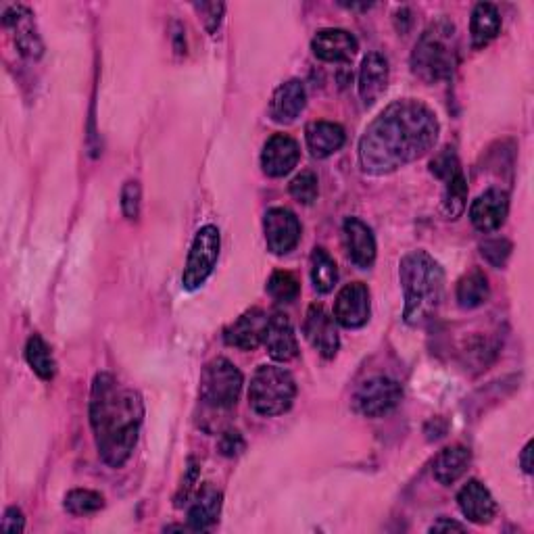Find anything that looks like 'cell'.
Returning a JSON list of instances; mask_svg holds the SVG:
<instances>
[{"label":"cell","instance_id":"cell-14","mask_svg":"<svg viewBox=\"0 0 534 534\" xmlns=\"http://www.w3.org/2000/svg\"><path fill=\"white\" fill-rule=\"evenodd\" d=\"M509 213V194L501 188H491L482 192L470 205V222L476 230L489 234L499 230Z\"/></svg>","mask_w":534,"mask_h":534},{"label":"cell","instance_id":"cell-17","mask_svg":"<svg viewBox=\"0 0 534 534\" xmlns=\"http://www.w3.org/2000/svg\"><path fill=\"white\" fill-rule=\"evenodd\" d=\"M343 238L345 247L349 253V259L361 267V270H368L376 261V238L374 232L368 224H363L357 217H347L343 224Z\"/></svg>","mask_w":534,"mask_h":534},{"label":"cell","instance_id":"cell-19","mask_svg":"<svg viewBox=\"0 0 534 534\" xmlns=\"http://www.w3.org/2000/svg\"><path fill=\"white\" fill-rule=\"evenodd\" d=\"M307 105V92L301 80H288L280 84L270 101V117L276 124L288 126L303 113Z\"/></svg>","mask_w":534,"mask_h":534},{"label":"cell","instance_id":"cell-37","mask_svg":"<svg viewBox=\"0 0 534 534\" xmlns=\"http://www.w3.org/2000/svg\"><path fill=\"white\" fill-rule=\"evenodd\" d=\"M245 447H247V443H245V439H242V434L238 430H226L220 436V443H217V449H220V453L224 457H236L245 451Z\"/></svg>","mask_w":534,"mask_h":534},{"label":"cell","instance_id":"cell-16","mask_svg":"<svg viewBox=\"0 0 534 534\" xmlns=\"http://www.w3.org/2000/svg\"><path fill=\"white\" fill-rule=\"evenodd\" d=\"M311 51L320 61L345 63V61H351L357 55L359 42L347 30L326 28V30H320L318 34L313 36Z\"/></svg>","mask_w":534,"mask_h":534},{"label":"cell","instance_id":"cell-29","mask_svg":"<svg viewBox=\"0 0 534 534\" xmlns=\"http://www.w3.org/2000/svg\"><path fill=\"white\" fill-rule=\"evenodd\" d=\"M468 207V182L464 172H457L447 180L443 194V211L449 220H457Z\"/></svg>","mask_w":534,"mask_h":534},{"label":"cell","instance_id":"cell-13","mask_svg":"<svg viewBox=\"0 0 534 534\" xmlns=\"http://www.w3.org/2000/svg\"><path fill=\"white\" fill-rule=\"evenodd\" d=\"M267 324H270V318L263 309H249L226 328L224 341L240 351H255L265 341Z\"/></svg>","mask_w":534,"mask_h":534},{"label":"cell","instance_id":"cell-39","mask_svg":"<svg viewBox=\"0 0 534 534\" xmlns=\"http://www.w3.org/2000/svg\"><path fill=\"white\" fill-rule=\"evenodd\" d=\"M0 530L7 534H17L26 530V518H23V512L19 507H9L5 512L3 522H0Z\"/></svg>","mask_w":534,"mask_h":534},{"label":"cell","instance_id":"cell-2","mask_svg":"<svg viewBox=\"0 0 534 534\" xmlns=\"http://www.w3.org/2000/svg\"><path fill=\"white\" fill-rule=\"evenodd\" d=\"M144 418L142 397L121 384L113 374L94 376L90 393V426L96 451L111 468H121L130 459Z\"/></svg>","mask_w":534,"mask_h":534},{"label":"cell","instance_id":"cell-20","mask_svg":"<svg viewBox=\"0 0 534 534\" xmlns=\"http://www.w3.org/2000/svg\"><path fill=\"white\" fill-rule=\"evenodd\" d=\"M388 86V61L380 53H370L361 63L357 90L366 107H372Z\"/></svg>","mask_w":534,"mask_h":534},{"label":"cell","instance_id":"cell-24","mask_svg":"<svg viewBox=\"0 0 534 534\" xmlns=\"http://www.w3.org/2000/svg\"><path fill=\"white\" fill-rule=\"evenodd\" d=\"M222 514V493L213 487H203L194 497L188 509V528L190 530H209Z\"/></svg>","mask_w":534,"mask_h":534},{"label":"cell","instance_id":"cell-10","mask_svg":"<svg viewBox=\"0 0 534 534\" xmlns=\"http://www.w3.org/2000/svg\"><path fill=\"white\" fill-rule=\"evenodd\" d=\"M372 303H370V290L363 282L347 284L336 297L334 303V320L343 328L357 330L370 322Z\"/></svg>","mask_w":534,"mask_h":534},{"label":"cell","instance_id":"cell-28","mask_svg":"<svg viewBox=\"0 0 534 534\" xmlns=\"http://www.w3.org/2000/svg\"><path fill=\"white\" fill-rule=\"evenodd\" d=\"M26 361L28 366L34 370V374L40 380H53L57 374V363L53 357L51 347L44 343V338L38 334H32L28 338V345H26Z\"/></svg>","mask_w":534,"mask_h":534},{"label":"cell","instance_id":"cell-26","mask_svg":"<svg viewBox=\"0 0 534 534\" xmlns=\"http://www.w3.org/2000/svg\"><path fill=\"white\" fill-rule=\"evenodd\" d=\"M457 303L461 309H478L491 297V286L487 276L480 270H472L457 282Z\"/></svg>","mask_w":534,"mask_h":534},{"label":"cell","instance_id":"cell-5","mask_svg":"<svg viewBox=\"0 0 534 534\" xmlns=\"http://www.w3.org/2000/svg\"><path fill=\"white\" fill-rule=\"evenodd\" d=\"M297 397V382L288 370L278 366H261L251 378L249 405L259 416H282L293 407Z\"/></svg>","mask_w":534,"mask_h":534},{"label":"cell","instance_id":"cell-31","mask_svg":"<svg viewBox=\"0 0 534 534\" xmlns=\"http://www.w3.org/2000/svg\"><path fill=\"white\" fill-rule=\"evenodd\" d=\"M267 293L278 303H293L301 293V284L290 272H274L267 280Z\"/></svg>","mask_w":534,"mask_h":534},{"label":"cell","instance_id":"cell-33","mask_svg":"<svg viewBox=\"0 0 534 534\" xmlns=\"http://www.w3.org/2000/svg\"><path fill=\"white\" fill-rule=\"evenodd\" d=\"M512 249H514L512 242H509L507 238H489L480 245L482 257L487 259L493 267H503L509 255H512Z\"/></svg>","mask_w":534,"mask_h":534},{"label":"cell","instance_id":"cell-36","mask_svg":"<svg viewBox=\"0 0 534 534\" xmlns=\"http://www.w3.org/2000/svg\"><path fill=\"white\" fill-rule=\"evenodd\" d=\"M194 11L199 13V19L205 23V28L209 34H215L217 28H220L226 5L224 3H197L194 5Z\"/></svg>","mask_w":534,"mask_h":534},{"label":"cell","instance_id":"cell-1","mask_svg":"<svg viewBox=\"0 0 534 534\" xmlns=\"http://www.w3.org/2000/svg\"><path fill=\"white\" fill-rule=\"evenodd\" d=\"M436 113L418 99L388 105L359 140V165L370 176H386L428 155L439 142Z\"/></svg>","mask_w":534,"mask_h":534},{"label":"cell","instance_id":"cell-15","mask_svg":"<svg viewBox=\"0 0 534 534\" xmlns=\"http://www.w3.org/2000/svg\"><path fill=\"white\" fill-rule=\"evenodd\" d=\"M5 26L15 32V44L19 53L28 59L42 57L44 44L36 28L34 13L26 5H11L3 15Z\"/></svg>","mask_w":534,"mask_h":534},{"label":"cell","instance_id":"cell-21","mask_svg":"<svg viewBox=\"0 0 534 534\" xmlns=\"http://www.w3.org/2000/svg\"><path fill=\"white\" fill-rule=\"evenodd\" d=\"M263 345L267 347V353H270L272 359L282 361V363L295 359L299 355V343H297L295 328L284 313H276L270 318Z\"/></svg>","mask_w":534,"mask_h":534},{"label":"cell","instance_id":"cell-4","mask_svg":"<svg viewBox=\"0 0 534 534\" xmlns=\"http://www.w3.org/2000/svg\"><path fill=\"white\" fill-rule=\"evenodd\" d=\"M457 63L455 26L447 19H439L420 36L411 53V71L426 84L445 82L453 76Z\"/></svg>","mask_w":534,"mask_h":534},{"label":"cell","instance_id":"cell-9","mask_svg":"<svg viewBox=\"0 0 534 534\" xmlns=\"http://www.w3.org/2000/svg\"><path fill=\"white\" fill-rule=\"evenodd\" d=\"M263 232L267 249L274 255H286L293 251L301 240L299 217L284 207H274L263 217Z\"/></svg>","mask_w":534,"mask_h":534},{"label":"cell","instance_id":"cell-41","mask_svg":"<svg viewBox=\"0 0 534 534\" xmlns=\"http://www.w3.org/2000/svg\"><path fill=\"white\" fill-rule=\"evenodd\" d=\"M532 441L526 443V447L522 449V455H520V468L524 470V474H530L532 472Z\"/></svg>","mask_w":534,"mask_h":534},{"label":"cell","instance_id":"cell-32","mask_svg":"<svg viewBox=\"0 0 534 534\" xmlns=\"http://www.w3.org/2000/svg\"><path fill=\"white\" fill-rule=\"evenodd\" d=\"M290 194H293V199L299 201L301 205L315 203L320 194L318 176H315L313 172H301L293 182H290Z\"/></svg>","mask_w":534,"mask_h":534},{"label":"cell","instance_id":"cell-27","mask_svg":"<svg viewBox=\"0 0 534 534\" xmlns=\"http://www.w3.org/2000/svg\"><path fill=\"white\" fill-rule=\"evenodd\" d=\"M311 282L320 295L332 293L338 282L336 261L322 247H315L311 253Z\"/></svg>","mask_w":534,"mask_h":534},{"label":"cell","instance_id":"cell-38","mask_svg":"<svg viewBox=\"0 0 534 534\" xmlns=\"http://www.w3.org/2000/svg\"><path fill=\"white\" fill-rule=\"evenodd\" d=\"M199 474H201L199 464H197V461H194V459H190V461H188L186 476H184V482H182V487H180V493H178V497H176V505H182V499H184V503L188 501V497H190V493H192V489H194V484L199 482Z\"/></svg>","mask_w":534,"mask_h":534},{"label":"cell","instance_id":"cell-30","mask_svg":"<svg viewBox=\"0 0 534 534\" xmlns=\"http://www.w3.org/2000/svg\"><path fill=\"white\" fill-rule=\"evenodd\" d=\"M63 507L71 516H92L105 507V497L90 489H74L65 495Z\"/></svg>","mask_w":534,"mask_h":534},{"label":"cell","instance_id":"cell-22","mask_svg":"<svg viewBox=\"0 0 534 534\" xmlns=\"http://www.w3.org/2000/svg\"><path fill=\"white\" fill-rule=\"evenodd\" d=\"M305 140L315 159H326L345 147L347 134L334 121H311L305 128Z\"/></svg>","mask_w":534,"mask_h":534},{"label":"cell","instance_id":"cell-34","mask_svg":"<svg viewBox=\"0 0 534 534\" xmlns=\"http://www.w3.org/2000/svg\"><path fill=\"white\" fill-rule=\"evenodd\" d=\"M430 172L436 176V178H441V180H449L451 176H455L457 172H461V167H459V159L455 155V151L451 147H445L443 151L436 153L430 161Z\"/></svg>","mask_w":534,"mask_h":534},{"label":"cell","instance_id":"cell-3","mask_svg":"<svg viewBox=\"0 0 534 534\" xmlns=\"http://www.w3.org/2000/svg\"><path fill=\"white\" fill-rule=\"evenodd\" d=\"M403 288V318L409 326H422L439 311L445 299V272L426 251H411L399 263Z\"/></svg>","mask_w":534,"mask_h":534},{"label":"cell","instance_id":"cell-8","mask_svg":"<svg viewBox=\"0 0 534 534\" xmlns=\"http://www.w3.org/2000/svg\"><path fill=\"white\" fill-rule=\"evenodd\" d=\"M403 388L397 380L388 376H372L363 380L353 395V409L359 416L382 418L399 405Z\"/></svg>","mask_w":534,"mask_h":534},{"label":"cell","instance_id":"cell-18","mask_svg":"<svg viewBox=\"0 0 534 534\" xmlns=\"http://www.w3.org/2000/svg\"><path fill=\"white\" fill-rule=\"evenodd\" d=\"M457 505L470 522L474 524H489L497 514V503L491 491L478 480H470L457 493Z\"/></svg>","mask_w":534,"mask_h":534},{"label":"cell","instance_id":"cell-25","mask_svg":"<svg viewBox=\"0 0 534 534\" xmlns=\"http://www.w3.org/2000/svg\"><path fill=\"white\" fill-rule=\"evenodd\" d=\"M501 32V15L495 5L478 3L470 19V38L474 48H484L491 44Z\"/></svg>","mask_w":534,"mask_h":534},{"label":"cell","instance_id":"cell-35","mask_svg":"<svg viewBox=\"0 0 534 534\" xmlns=\"http://www.w3.org/2000/svg\"><path fill=\"white\" fill-rule=\"evenodd\" d=\"M140 201H142V190L136 180H128L121 188V211L128 217V220H136L140 215Z\"/></svg>","mask_w":534,"mask_h":534},{"label":"cell","instance_id":"cell-11","mask_svg":"<svg viewBox=\"0 0 534 534\" xmlns=\"http://www.w3.org/2000/svg\"><path fill=\"white\" fill-rule=\"evenodd\" d=\"M303 334L307 338V343L318 351L324 359H334L341 347V336H338L336 320L334 315H330L324 305H311L305 315L303 324Z\"/></svg>","mask_w":534,"mask_h":534},{"label":"cell","instance_id":"cell-23","mask_svg":"<svg viewBox=\"0 0 534 534\" xmlns=\"http://www.w3.org/2000/svg\"><path fill=\"white\" fill-rule=\"evenodd\" d=\"M472 464V453L464 445H453L447 447L439 453V457L434 459L432 474L436 482L443 484V487H451L461 476L468 472Z\"/></svg>","mask_w":534,"mask_h":534},{"label":"cell","instance_id":"cell-6","mask_svg":"<svg viewBox=\"0 0 534 534\" xmlns=\"http://www.w3.org/2000/svg\"><path fill=\"white\" fill-rule=\"evenodd\" d=\"M242 374L226 357H215L201 374V401L213 409H230L238 403L242 391Z\"/></svg>","mask_w":534,"mask_h":534},{"label":"cell","instance_id":"cell-12","mask_svg":"<svg viewBox=\"0 0 534 534\" xmlns=\"http://www.w3.org/2000/svg\"><path fill=\"white\" fill-rule=\"evenodd\" d=\"M301 157L299 142L288 134H274L265 142L261 153V167L265 176L284 178L297 167Z\"/></svg>","mask_w":534,"mask_h":534},{"label":"cell","instance_id":"cell-7","mask_svg":"<svg viewBox=\"0 0 534 534\" xmlns=\"http://www.w3.org/2000/svg\"><path fill=\"white\" fill-rule=\"evenodd\" d=\"M222 236L215 226H203L192 240V247L188 253V261L182 274V286L186 290L201 288L207 278L213 274V267L220 257Z\"/></svg>","mask_w":534,"mask_h":534},{"label":"cell","instance_id":"cell-40","mask_svg":"<svg viewBox=\"0 0 534 534\" xmlns=\"http://www.w3.org/2000/svg\"><path fill=\"white\" fill-rule=\"evenodd\" d=\"M445 530H466V526L449 518H439L430 526V532H445Z\"/></svg>","mask_w":534,"mask_h":534}]
</instances>
